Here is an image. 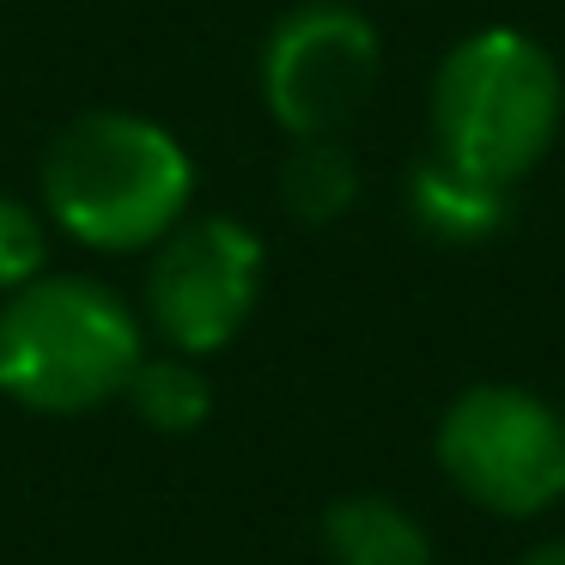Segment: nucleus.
Instances as JSON below:
<instances>
[{
	"instance_id": "f257e3e1",
	"label": "nucleus",
	"mask_w": 565,
	"mask_h": 565,
	"mask_svg": "<svg viewBox=\"0 0 565 565\" xmlns=\"http://www.w3.org/2000/svg\"><path fill=\"white\" fill-rule=\"evenodd\" d=\"M38 189L55 232L104 256H135L189 220L195 159L140 110H79L43 147Z\"/></svg>"
},
{
	"instance_id": "f03ea898",
	"label": "nucleus",
	"mask_w": 565,
	"mask_h": 565,
	"mask_svg": "<svg viewBox=\"0 0 565 565\" xmlns=\"http://www.w3.org/2000/svg\"><path fill=\"white\" fill-rule=\"evenodd\" d=\"M140 359V310L92 274H43L0 298V395L31 414L74 419L122 402Z\"/></svg>"
},
{
	"instance_id": "7ed1b4c3",
	"label": "nucleus",
	"mask_w": 565,
	"mask_h": 565,
	"mask_svg": "<svg viewBox=\"0 0 565 565\" xmlns=\"http://www.w3.org/2000/svg\"><path fill=\"white\" fill-rule=\"evenodd\" d=\"M565 122V74L529 31L487 25L462 38L431 74L438 159L511 189L553 152Z\"/></svg>"
},
{
	"instance_id": "20e7f679",
	"label": "nucleus",
	"mask_w": 565,
	"mask_h": 565,
	"mask_svg": "<svg viewBox=\"0 0 565 565\" xmlns=\"http://www.w3.org/2000/svg\"><path fill=\"white\" fill-rule=\"evenodd\" d=\"M438 468L492 516H541L565 499V414L516 383H475L438 419Z\"/></svg>"
},
{
	"instance_id": "39448f33",
	"label": "nucleus",
	"mask_w": 565,
	"mask_h": 565,
	"mask_svg": "<svg viewBox=\"0 0 565 565\" xmlns=\"http://www.w3.org/2000/svg\"><path fill=\"white\" fill-rule=\"evenodd\" d=\"M268 280V249L232 213H189L171 237L152 244L140 322L171 353L213 359L249 329Z\"/></svg>"
},
{
	"instance_id": "423d86ee",
	"label": "nucleus",
	"mask_w": 565,
	"mask_h": 565,
	"mask_svg": "<svg viewBox=\"0 0 565 565\" xmlns=\"http://www.w3.org/2000/svg\"><path fill=\"white\" fill-rule=\"evenodd\" d=\"M383 38L353 0H298L262 43V104L292 140H329L377 92Z\"/></svg>"
},
{
	"instance_id": "0eeeda50",
	"label": "nucleus",
	"mask_w": 565,
	"mask_h": 565,
	"mask_svg": "<svg viewBox=\"0 0 565 565\" xmlns=\"http://www.w3.org/2000/svg\"><path fill=\"white\" fill-rule=\"evenodd\" d=\"M407 220L431 237V244H487L504 232L511 220V201L504 189L480 183V177L456 171L450 159H419L407 171Z\"/></svg>"
},
{
	"instance_id": "6e6552de",
	"label": "nucleus",
	"mask_w": 565,
	"mask_h": 565,
	"mask_svg": "<svg viewBox=\"0 0 565 565\" xmlns=\"http://www.w3.org/2000/svg\"><path fill=\"white\" fill-rule=\"evenodd\" d=\"M322 553L329 565H431V535L407 504L353 492L322 511Z\"/></svg>"
},
{
	"instance_id": "1a4fd4ad",
	"label": "nucleus",
	"mask_w": 565,
	"mask_h": 565,
	"mask_svg": "<svg viewBox=\"0 0 565 565\" xmlns=\"http://www.w3.org/2000/svg\"><path fill=\"white\" fill-rule=\"evenodd\" d=\"M122 402L135 407V419L147 431H164V438H189L213 419V383L201 371V359L189 353H147L140 371L128 377Z\"/></svg>"
},
{
	"instance_id": "9d476101",
	"label": "nucleus",
	"mask_w": 565,
	"mask_h": 565,
	"mask_svg": "<svg viewBox=\"0 0 565 565\" xmlns=\"http://www.w3.org/2000/svg\"><path fill=\"white\" fill-rule=\"evenodd\" d=\"M359 201V159L341 140H292L280 164V207L298 225H334Z\"/></svg>"
},
{
	"instance_id": "9b49d317",
	"label": "nucleus",
	"mask_w": 565,
	"mask_h": 565,
	"mask_svg": "<svg viewBox=\"0 0 565 565\" xmlns=\"http://www.w3.org/2000/svg\"><path fill=\"white\" fill-rule=\"evenodd\" d=\"M50 274V213L19 195H0V298L25 292Z\"/></svg>"
},
{
	"instance_id": "f8f14e48",
	"label": "nucleus",
	"mask_w": 565,
	"mask_h": 565,
	"mask_svg": "<svg viewBox=\"0 0 565 565\" xmlns=\"http://www.w3.org/2000/svg\"><path fill=\"white\" fill-rule=\"evenodd\" d=\"M516 565H565V541H541V547L523 553Z\"/></svg>"
}]
</instances>
